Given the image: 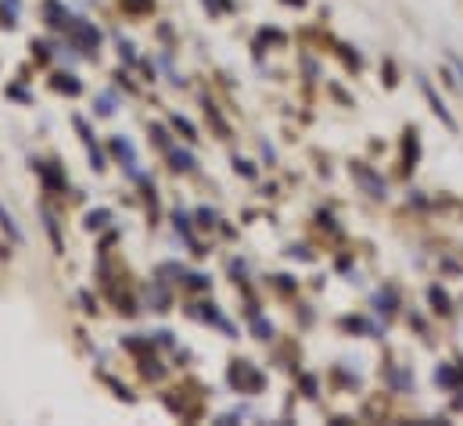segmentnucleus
Listing matches in <instances>:
<instances>
[{"mask_svg": "<svg viewBox=\"0 0 463 426\" xmlns=\"http://www.w3.org/2000/svg\"><path fill=\"white\" fill-rule=\"evenodd\" d=\"M231 384L233 387H241V391H255L262 380H259V373H251L248 362H237V366L231 369Z\"/></svg>", "mask_w": 463, "mask_h": 426, "instance_id": "nucleus-1", "label": "nucleus"}, {"mask_svg": "<svg viewBox=\"0 0 463 426\" xmlns=\"http://www.w3.org/2000/svg\"><path fill=\"white\" fill-rule=\"evenodd\" d=\"M420 90H424V94H428V101H431V107H435V111H439V115H442V122H446V125H453V115H449V111H446V107H442V101H439V97H435V90H431V87H428V83H420Z\"/></svg>", "mask_w": 463, "mask_h": 426, "instance_id": "nucleus-2", "label": "nucleus"}, {"mask_svg": "<svg viewBox=\"0 0 463 426\" xmlns=\"http://www.w3.org/2000/svg\"><path fill=\"white\" fill-rule=\"evenodd\" d=\"M449 65H453V72L460 76V87H463V61L457 58V54H449Z\"/></svg>", "mask_w": 463, "mask_h": 426, "instance_id": "nucleus-3", "label": "nucleus"}]
</instances>
